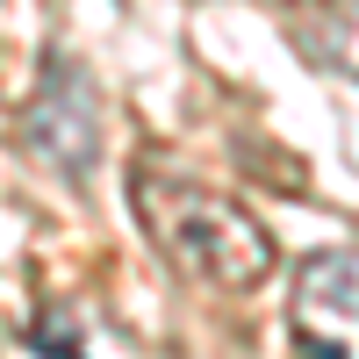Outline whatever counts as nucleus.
Segmentation results:
<instances>
[{"label": "nucleus", "instance_id": "obj_2", "mask_svg": "<svg viewBox=\"0 0 359 359\" xmlns=\"http://www.w3.org/2000/svg\"><path fill=\"white\" fill-rule=\"evenodd\" d=\"M22 151L65 187H86L101 165V94L79 57H43V86L22 108Z\"/></svg>", "mask_w": 359, "mask_h": 359}, {"label": "nucleus", "instance_id": "obj_5", "mask_svg": "<svg viewBox=\"0 0 359 359\" xmlns=\"http://www.w3.org/2000/svg\"><path fill=\"white\" fill-rule=\"evenodd\" d=\"M29 352H43V359H86L79 352V323L65 309H50L43 323H29Z\"/></svg>", "mask_w": 359, "mask_h": 359}, {"label": "nucleus", "instance_id": "obj_6", "mask_svg": "<svg viewBox=\"0 0 359 359\" xmlns=\"http://www.w3.org/2000/svg\"><path fill=\"white\" fill-rule=\"evenodd\" d=\"M294 352H302V359H352L345 345H331V338H316V331H294Z\"/></svg>", "mask_w": 359, "mask_h": 359}, {"label": "nucleus", "instance_id": "obj_1", "mask_svg": "<svg viewBox=\"0 0 359 359\" xmlns=\"http://www.w3.org/2000/svg\"><path fill=\"white\" fill-rule=\"evenodd\" d=\"M130 208H137L151 252L172 273H187V280L216 287V294H252L259 280H273V266H280L273 230L237 194H216V187H201V180H172L158 165H144L130 180Z\"/></svg>", "mask_w": 359, "mask_h": 359}, {"label": "nucleus", "instance_id": "obj_4", "mask_svg": "<svg viewBox=\"0 0 359 359\" xmlns=\"http://www.w3.org/2000/svg\"><path fill=\"white\" fill-rule=\"evenodd\" d=\"M294 294H302V309H331V316L359 323V245L309 252L302 266H294Z\"/></svg>", "mask_w": 359, "mask_h": 359}, {"label": "nucleus", "instance_id": "obj_3", "mask_svg": "<svg viewBox=\"0 0 359 359\" xmlns=\"http://www.w3.org/2000/svg\"><path fill=\"white\" fill-rule=\"evenodd\" d=\"M309 65L338 72V79H359V0H323V8L294 29Z\"/></svg>", "mask_w": 359, "mask_h": 359}]
</instances>
